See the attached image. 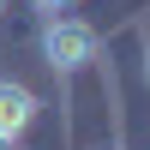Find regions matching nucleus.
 I'll return each instance as SVG.
<instances>
[{
    "mask_svg": "<svg viewBox=\"0 0 150 150\" xmlns=\"http://www.w3.org/2000/svg\"><path fill=\"white\" fill-rule=\"evenodd\" d=\"M42 60L54 66L60 90H66V84L96 60V30L84 18H42Z\"/></svg>",
    "mask_w": 150,
    "mask_h": 150,
    "instance_id": "f257e3e1",
    "label": "nucleus"
},
{
    "mask_svg": "<svg viewBox=\"0 0 150 150\" xmlns=\"http://www.w3.org/2000/svg\"><path fill=\"white\" fill-rule=\"evenodd\" d=\"M36 114H42V102H36L30 84L0 78V144H24V132L36 126Z\"/></svg>",
    "mask_w": 150,
    "mask_h": 150,
    "instance_id": "f03ea898",
    "label": "nucleus"
},
{
    "mask_svg": "<svg viewBox=\"0 0 150 150\" xmlns=\"http://www.w3.org/2000/svg\"><path fill=\"white\" fill-rule=\"evenodd\" d=\"M30 6L42 12V18H60V12H72V6H78V0H30Z\"/></svg>",
    "mask_w": 150,
    "mask_h": 150,
    "instance_id": "7ed1b4c3",
    "label": "nucleus"
},
{
    "mask_svg": "<svg viewBox=\"0 0 150 150\" xmlns=\"http://www.w3.org/2000/svg\"><path fill=\"white\" fill-rule=\"evenodd\" d=\"M144 84H150V42H144Z\"/></svg>",
    "mask_w": 150,
    "mask_h": 150,
    "instance_id": "20e7f679",
    "label": "nucleus"
},
{
    "mask_svg": "<svg viewBox=\"0 0 150 150\" xmlns=\"http://www.w3.org/2000/svg\"><path fill=\"white\" fill-rule=\"evenodd\" d=\"M0 12H6V0H0Z\"/></svg>",
    "mask_w": 150,
    "mask_h": 150,
    "instance_id": "39448f33",
    "label": "nucleus"
},
{
    "mask_svg": "<svg viewBox=\"0 0 150 150\" xmlns=\"http://www.w3.org/2000/svg\"><path fill=\"white\" fill-rule=\"evenodd\" d=\"M0 150H12V144H0Z\"/></svg>",
    "mask_w": 150,
    "mask_h": 150,
    "instance_id": "423d86ee",
    "label": "nucleus"
}]
</instances>
